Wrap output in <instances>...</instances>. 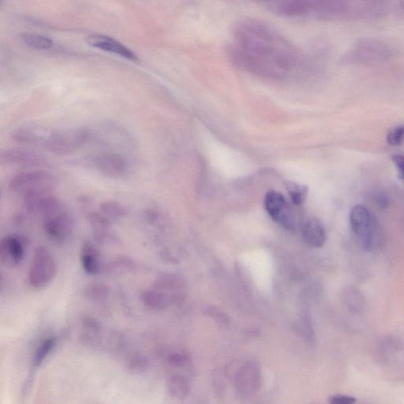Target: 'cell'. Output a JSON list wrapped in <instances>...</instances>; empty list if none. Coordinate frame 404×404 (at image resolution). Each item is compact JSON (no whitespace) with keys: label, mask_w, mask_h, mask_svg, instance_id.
Wrapping results in <instances>:
<instances>
[{"label":"cell","mask_w":404,"mask_h":404,"mask_svg":"<svg viewBox=\"0 0 404 404\" xmlns=\"http://www.w3.org/2000/svg\"><path fill=\"white\" fill-rule=\"evenodd\" d=\"M350 223L353 232L365 250L372 251L379 247L381 232L378 223L365 207L361 205L353 207Z\"/></svg>","instance_id":"1"},{"label":"cell","mask_w":404,"mask_h":404,"mask_svg":"<svg viewBox=\"0 0 404 404\" xmlns=\"http://www.w3.org/2000/svg\"><path fill=\"white\" fill-rule=\"evenodd\" d=\"M91 140L88 128L53 131L49 133L43 147L52 154L68 155L77 151Z\"/></svg>","instance_id":"2"},{"label":"cell","mask_w":404,"mask_h":404,"mask_svg":"<svg viewBox=\"0 0 404 404\" xmlns=\"http://www.w3.org/2000/svg\"><path fill=\"white\" fill-rule=\"evenodd\" d=\"M57 262L46 248H36L31 262L28 281L31 287L42 288L49 285L57 275Z\"/></svg>","instance_id":"3"},{"label":"cell","mask_w":404,"mask_h":404,"mask_svg":"<svg viewBox=\"0 0 404 404\" xmlns=\"http://www.w3.org/2000/svg\"><path fill=\"white\" fill-rule=\"evenodd\" d=\"M57 179L45 170H30L16 174L10 180L9 188L12 192L26 195L42 190H52Z\"/></svg>","instance_id":"4"},{"label":"cell","mask_w":404,"mask_h":404,"mask_svg":"<svg viewBox=\"0 0 404 404\" xmlns=\"http://www.w3.org/2000/svg\"><path fill=\"white\" fill-rule=\"evenodd\" d=\"M74 223L73 216L65 205L43 216V228L52 242L64 243L72 236Z\"/></svg>","instance_id":"5"},{"label":"cell","mask_w":404,"mask_h":404,"mask_svg":"<svg viewBox=\"0 0 404 404\" xmlns=\"http://www.w3.org/2000/svg\"><path fill=\"white\" fill-rule=\"evenodd\" d=\"M90 163L96 171L110 179H123L130 172V161L116 152H97L90 156Z\"/></svg>","instance_id":"6"},{"label":"cell","mask_w":404,"mask_h":404,"mask_svg":"<svg viewBox=\"0 0 404 404\" xmlns=\"http://www.w3.org/2000/svg\"><path fill=\"white\" fill-rule=\"evenodd\" d=\"M29 241L19 234H8L0 242V263L7 267L18 266L23 261Z\"/></svg>","instance_id":"7"},{"label":"cell","mask_w":404,"mask_h":404,"mask_svg":"<svg viewBox=\"0 0 404 404\" xmlns=\"http://www.w3.org/2000/svg\"><path fill=\"white\" fill-rule=\"evenodd\" d=\"M265 208L272 219L289 230L296 228L293 211L287 203V201L281 193L272 190L267 192L265 198Z\"/></svg>","instance_id":"8"},{"label":"cell","mask_w":404,"mask_h":404,"mask_svg":"<svg viewBox=\"0 0 404 404\" xmlns=\"http://www.w3.org/2000/svg\"><path fill=\"white\" fill-rule=\"evenodd\" d=\"M24 205L27 211L32 214L43 216L60 208L63 203L53 194L52 190H42L23 196Z\"/></svg>","instance_id":"9"},{"label":"cell","mask_w":404,"mask_h":404,"mask_svg":"<svg viewBox=\"0 0 404 404\" xmlns=\"http://www.w3.org/2000/svg\"><path fill=\"white\" fill-rule=\"evenodd\" d=\"M0 162L3 165L14 167H39L46 159L38 152L26 149H10L0 154Z\"/></svg>","instance_id":"10"},{"label":"cell","mask_w":404,"mask_h":404,"mask_svg":"<svg viewBox=\"0 0 404 404\" xmlns=\"http://www.w3.org/2000/svg\"><path fill=\"white\" fill-rule=\"evenodd\" d=\"M85 41L89 46L100 49V50L117 54L118 56L131 60V61L138 60V57L133 51L110 37L91 34L86 37Z\"/></svg>","instance_id":"11"},{"label":"cell","mask_w":404,"mask_h":404,"mask_svg":"<svg viewBox=\"0 0 404 404\" xmlns=\"http://www.w3.org/2000/svg\"><path fill=\"white\" fill-rule=\"evenodd\" d=\"M92 236L101 244H116L119 239L112 232V222L100 212H92L88 215Z\"/></svg>","instance_id":"12"},{"label":"cell","mask_w":404,"mask_h":404,"mask_svg":"<svg viewBox=\"0 0 404 404\" xmlns=\"http://www.w3.org/2000/svg\"><path fill=\"white\" fill-rule=\"evenodd\" d=\"M176 297L174 294L152 287L140 294V299L145 307L152 310H162L170 307Z\"/></svg>","instance_id":"13"},{"label":"cell","mask_w":404,"mask_h":404,"mask_svg":"<svg viewBox=\"0 0 404 404\" xmlns=\"http://www.w3.org/2000/svg\"><path fill=\"white\" fill-rule=\"evenodd\" d=\"M302 236L303 241L310 248L323 247L326 241V232L323 223L316 218H310L302 226Z\"/></svg>","instance_id":"14"},{"label":"cell","mask_w":404,"mask_h":404,"mask_svg":"<svg viewBox=\"0 0 404 404\" xmlns=\"http://www.w3.org/2000/svg\"><path fill=\"white\" fill-rule=\"evenodd\" d=\"M81 341L85 345L95 347L100 345L102 326L100 322L92 316H84L81 321Z\"/></svg>","instance_id":"15"},{"label":"cell","mask_w":404,"mask_h":404,"mask_svg":"<svg viewBox=\"0 0 404 404\" xmlns=\"http://www.w3.org/2000/svg\"><path fill=\"white\" fill-rule=\"evenodd\" d=\"M81 263L87 274L94 276L102 270L99 250L90 243H86L81 250Z\"/></svg>","instance_id":"16"},{"label":"cell","mask_w":404,"mask_h":404,"mask_svg":"<svg viewBox=\"0 0 404 404\" xmlns=\"http://www.w3.org/2000/svg\"><path fill=\"white\" fill-rule=\"evenodd\" d=\"M48 135V134L42 132L41 130L24 127L15 130L12 134V138L20 144L43 146Z\"/></svg>","instance_id":"17"},{"label":"cell","mask_w":404,"mask_h":404,"mask_svg":"<svg viewBox=\"0 0 404 404\" xmlns=\"http://www.w3.org/2000/svg\"><path fill=\"white\" fill-rule=\"evenodd\" d=\"M260 373L254 365H245L240 372L238 385L240 390L251 392L256 390L260 381Z\"/></svg>","instance_id":"18"},{"label":"cell","mask_w":404,"mask_h":404,"mask_svg":"<svg viewBox=\"0 0 404 404\" xmlns=\"http://www.w3.org/2000/svg\"><path fill=\"white\" fill-rule=\"evenodd\" d=\"M57 345V339L54 336H49L43 339L36 349L34 357L32 359V368L40 367L46 359L49 356Z\"/></svg>","instance_id":"19"},{"label":"cell","mask_w":404,"mask_h":404,"mask_svg":"<svg viewBox=\"0 0 404 404\" xmlns=\"http://www.w3.org/2000/svg\"><path fill=\"white\" fill-rule=\"evenodd\" d=\"M309 9L308 0H285L278 6V12L288 17L303 15L307 14Z\"/></svg>","instance_id":"20"},{"label":"cell","mask_w":404,"mask_h":404,"mask_svg":"<svg viewBox=\"0 0 404 404\" xmlns=\"http://www.w3.org/2000/svg\"><path fill=\"white\" fill-rule=\"evenodd\" d=\"M99 212L111 222L120 221L127 215L124 207L114 201L103 202L99 207Z\"/></svg>","instance_id":"21"},{"label":"cell","mask_w":404,"mask_h":404,"mask_svg":"<svg viewBox=\"0 0 404 404\" xmlns=\"http://www.w3.org/2000/svg\"><path fill=\"white\" fill-rule=\"evenodd\" d=\"M85 296L90 301L102 303H105L110 294V290L105 283L92 282L88 283L85 288Z\"/></svg>","instance_id":"22"},{"label":"cell","mask_w":404,"mask_h":404,"mask_svg":"<svg viewBox=\"0 0 404 404\" xmlns=\"http://www.w3.org/2000/svg\"><path fill=\"white\" fill-rule=\"evenodd\" d=\"M168 391L171 396L181 398L187 396L188 385L182 376L172 375L168 380Z\"/></svg>","instance_id":"23"},{"label":"cell","mask_w":404,"mask_h":404,"mask_svg":"<svg viewBox=\"0 0 404 404\" xmlns=\"http://www.w3.org/2000/svg\"><path fill=\"white\" fill-rule=\"evenodd\" d=\"M149 365V359L141 353L131 354L125 363V367L129 372L134 374L145 373L148 369Z\"/></svg>","instance_id":"24"},{"label":"cell","mask_w":404,"mask_h":404,"mask_svg":"<svg viewBox=\"0 0 404 404\" xmlns=\"http://www.w3.org/2000/svg\"><path fill=\"white\" fill-rule=\"evenodd\" d=\"M21 40L26 45L37 50H46L53 46V41L50 38L36 34H24L21 36Z\"/></svg>","instance_id":"25"},{"label":"cell","mask_w":404,"mask_h":404,"mask_svg":"<svg viewBox=\"0 0 404 404\" xmlns=\"http://www.w3.org/2000/svg\"><path fill=\"white\" fill-rule=\"evenodd\" d=\"M287 189L293 204L297 206L304 204L308 194V188L305 185L289 182L287 185Z\"/></svg>","instance_id":"26"},{"label":"cell","mask_w":404,"mask_h":404,"mask_svg":"<svg viewBox=\"0 0 404 404\" xmlns=\"http://www.w3.org/2000/svg\"><path fill=\"white\" fill-rule=\"evenodd\" d=\"M135 264L133 260L128 256H118L105 266V270L114 272H125L134 270Z\"/></svg>","instance_id":"27"},{"label":"cell","mask_w":404,"mask_h":404,"mask_svg":"<svg viewBox=\"0 0 404 404\" xmlns=\"http://www.w3.org/2000/svg\"><path fill=\"white\" fill-rule=\"evenodd\" d=\"M387 141L393 146L404 143V125L391 129L387 135Z\"/></svg>","instance_id":"28"},{"label":"cell","mask_w":404,"mask_h":404,"mask_svg":"<svg viewBox=\"0 0 404 404\" xmlns=\"http://www.w3.org/2000/svg\"><path fill=\"white\" fill-rule=\"evenodd\" d=\"M329 402L333 404H353L356 403V398L351 396L338 394L330 397Z\"/></svg>","instance_id":"29"},{"label":"cell","mask_w":404,"mask_h":404,"mask_svg":"<svg viewBox=\"0 0 404 404\" xmlns=\"http://www.w3.org/2000/svg\"><path fill=\"white\" fill-rule=\"evenodd\" d=\"M392 161L395 163L400 176L404 181V156L396 155L392 156Z\"/></svg>","instance_id":"30"},{"label":"cell","mask_w":404,"mask_h":404,"mask_svg":"<svg viewBox=\"0 0 404 404\" xmlns=\"http://www.w3.org/2000/svg\"><path fill=\"white\" fill-rule=\"evenodd\" d=\"M376 203H378L381 208L385 209L390 205L389 199H387V196L384 194H381L376 196Z\"/></svg>","instance_id":"31"}]
</instances>
